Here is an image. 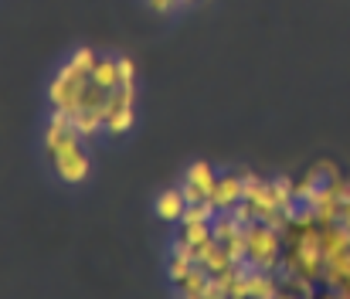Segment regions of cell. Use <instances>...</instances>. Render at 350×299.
<instances>
[{"label": "cell", "mask_w": 350, "mask_h": 299, "mask_svg": "<svg viewBox=\"0 0 350 299\" xmlns=\"http://www.w3.org/2000/svg\"><path fill=\"white\" fill-rule=\"evenodd\" d=\"M44 153L51 160V170L62 184H82L92 174V157L85 150V136L79 133L75 119L68 112L51 109L44 122Z\"/></svg>", "instance_id": "6da1fadb"}, {"label": "cell", "mask_w": 350, "mask_h": 299, "mask_svg": "<svg viewBox=\"0 0 350 299\" xmlns=\"http://www.w3.org/2000/svg\"><path fill=\"white\" fill-rule=\"evenodd\" d=\"M96 62H99V51L89 48V44H79L65 58V65L51 75V82H48V105L72 116L82 105V99H85V89L92 82V65Z\"/></svg>", "instance_id": "7a4b0ae2"}, {"label": "cell", "mask_w": 350, "mask_h": 299, "mask_svg": "<svg viewBox=\"0 0 350 299\" xmlns=\"http://www.w3.org/2000/svg\"><path fill=\"white\" fill-rule=\"evenodd\" d=\"M282 252H286V235L265 221L245 224V265L262 269V272H279L282 269Z\"/></svg>", "instance_id": "3957f363"}, {"label": "cell", "mask_w": 350, "mask_h": 299, "mask_svg": "<svg viewBox=\"0 0 350 299\" xmlns=\"http://www.w3.org/2000/svg\"><path fill=\"white\" fill-rule=\"evenodd\" d=\"M136 126V82H119L106 102V133L126 136Z\"/></svg>", "instance_id": "277c9868"}, {"label": "cell", "mask_w": 350, "mask_h": 299, "mask_svg": "<svg viewBox=\"0 0 350 299\" xmlns=\"http://www.w3.org/2000/svg\"><path fill=\"white\" fill-rule=\"evenodd\" d=\"M218 170L208 164V160H194L187 170H184V181H180V191L187 204H198V200H211L215 187H218Z\"/></svg>", "instance_id": "5b68a950"}, {"label": "cell", "mask_w": 350, "mask_h": 299, "mask_svg": "<svg viewBox=\"0 0 350 299\" xmlns=\"http://www.w3.org/2000/svg\"><path fill=\"white\" fill-rule=\"evenodd\" d=\"M334 177H340V170H337V164H334V160H320V164H313L303 177H296V181H293L296 204L310 207V200L317 198V194L323 191V184H330Z\"/></svg>", "instance_id": "8992f818"}, {"label": "cell", "mask_w": 350, "mask_h": 299, "mask_svg": "<svg viewBox=\"0 0 350 299\" xmlns=\"http://www.w3.org/2000/svg\"><path fill=\"white\" fill-rule=\"evenodd\" d=\"M238 200H245V174L241 170H225L218 177V187L211 194V204L218 211H232Z\"/></svg>", "instance_id": "52a82bcc"}, {"label": "cell", "mask_w": 350, "mask_h": 299, "mask_svg": "<svg viewBox=\"0 0 350 299\" xmlns=\"http://www.w3.org/2000/svg\"><path fill=\"white\" fill-rule=\"evenodd\" d=\"M153 211H157V218H160V221L177 224V221L184 218V211H187V198H184V191H180V187H167V191H160L157 200H153Z\"/></svg>", "instance_id": "ba28073f"}, {"label": "cell", "mask_w": 350, "mask_h": 299, "mask_svg": "<svg viewBox=\"0 0 350 299\" xmlns=\"http://www.w3.org/2000/svg\"><path fill=\"white\" fill-rule=\"evenodd\" d=\"M174 228H177V231H174V242H177V245H184V248H191V252L215 238L211 221H177Z\"/></svg>", "instance_id": "9c48e42d"}, {"label": "cell", "mask_w": 350, "mask_h": 299, "mask_svg": "<svg viewBox=\"0 0 350 299\" xmlns=\"http://www.w3.org/2000/svg\"><path fill=\"white\" fill-rule=\"evenodd\" d=\"M279 293H282V299L289 296H317L320 293V283H313V279H306V276H293V272H279Z\"/></svg>", "instance_id": "30bf717a"}, {"label": "cell", "mask_w": 350, "mask_h": 299, "mask_svg": "<svg viewBox=\"0 0 350 299\" xmlns=\"http://www.w3.org/2000/svg\"><path fill=\"white\" fill-rule=\"evenodd\" d=\"M194 3H201V0H146V7H150L153 14H177V10L194 7Z\"/></svg>", "instance_id": "8fae6325"}, {"label": "cell", "mask_w": 350, "mask_h": 299, "mask_svg": "<svg viewBox=\"0 0 350 299\" xmlns=\"http://www.w3.org/2000/svg\"><path fill=\"white\" fill-rule=\"evenodd\" d=\"M119 58V82H136V62L129 55H116Z\"/></svg>", "instance_id": "7c38bea8"}, {"label": "cell", "mask_w": 350, "mask_h": 299, "mask_svg": "<svg viewBox=\"0 0 350 299\" xmlns=\"http://www.w3.org/2000/svg\"><path fill=\"white\" fill-rule=\"evenodd\" d=\"M340 221L350 228V204H344V211H340Z\"/></svg>", "instance_id": "4fadbf2b"}]
</instances>
